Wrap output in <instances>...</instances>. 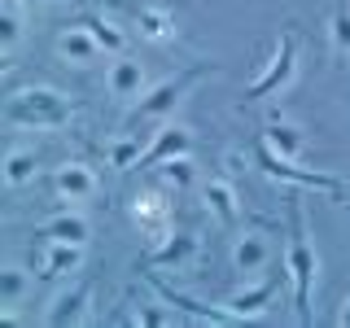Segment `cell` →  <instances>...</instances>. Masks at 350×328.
Masks as SVG:
<instances>
[{
  "instance_id": "7c38bea8",
  "label": "cell",
  "mask_w": 350,
  "mask_h": 328,
  "mask_svg": "<svg viewBox=\"0 0 350 328\" xmlns=\"http://www.w3.org/2000/svg\"><path fill=\"white\" fill-rule=\"evenodd\" d=\"M193 149V131L184 123H162L153 131V140L145 145V158H140V167H158V162L167 158H184V153Z\"/></svg>"
},
{
  "instance_id": "ac0fdd59",
  "label": "cell",
  "mask_w": 350,
  "mask_h": 328,
  "mask_svg": "<svg viewBox=\"0 0 350 328\" xmlns=\"http://www.w3.org/2000/svg\"><path fill=\"white\" fill-rule=\"evenodd\" d=\"M83 267V245H70V241H49L44 245V271L40 276H75Z\"/></svg>"
},
{
  "instance_id": "cb8c5ba5",
  "label": "cell",
  "mask_w": 350,
  "mask_h": 328,
  "mask_svg": "<svg viewBox=\"0 0 350 328\" xmlns=\"http://www.w3.org/2000/svg\"><path fill=\"white\" fill-rule=\"evenodd\" d=\"M158 180H162V189H189L193 184V162H189V153L184 158H167V162H158Z\"/></svg>"
},
{
  "instance_id": "7402d4cb",
  "label": "cell",
  "mask_w": 350,
  "mask_h": 328,
  "mask_svg": "<svg viewBox=\"0 0 350 328\" xmlns=\"http://www.w3.org/2000/svg\"><path fill=\"white\" fill-rule=\"evenodd\" d=\"M83 22H88V31L101 40V49L109 53V57H118V53L127 49V36H123V27H118V22H109V18H101V14H88Z\"/></svg>"
},
{
  "instance_id": "d6986e66",
  "label": "cell",
  "mask_w": 350,
  "mask_h": 328,
  "mask_svg": "<svg viewBox=\"0 0 350 328\" xmlns=\"http://www.w3.org/2000/svg\"><path fill=\"white\" fill-rule=\"evenodd\" d=\"M262 145H267L271 153H280V158L298 162L302 158V131L293 127V123H276V118H271L267 131H262Z\"/></svg>"
},
{
  "instance_id": "e0dca14e",
  "label": "cell",
  "mask_w": 350,
  "mask_h": 328,
  "mask_svg": "<svg viewBox=\"0 0 350 328\" xmlns=\"http://www.w3.org/2000/svg\"><path fill=\"white\" fill-rule=\"evenodd\" d=\"M36 171H40V158H36V149H22L14 145L5 153V167H0V180H5V189H27L31 180H36Z\"/></svg>"
},
{
  "instance_id": "5b68a950",
  "label": "cell",
  "mask_w": 350,
  "mask_h": 328,
  "mask_svg": "<svg viewBox=\"0 0 350 328\" xmlns=\"http://www.w3.org/2000/svg\"><path fill=\"white\" fill-rule=\"evenodd\" d=\"M228 258H232V271L245 280L262 276V271L271 267V258H276V245H271L267 232H258V228H245V232L232 236V249H228Z\"/></svg>"
},
{
  "instance_id": "83f0119b",
  "label": "cell",
  "mask_w": 350,
  "mask_h": 328,
  "mask_svg": "<svg viewBox=\"0 0 350 328\" xmlns=\"http://www.w3.org/2000/svg\"><path fill=\"white\" fill-rule=\"evenodd\" d=\"M18 5H44V0H18Z\"/></svg>"
},
{
  "instance_id": "4316f807",
  "label": "cell",
  "mask_w": 350,
  "mask_h": 328,
  "mask_svg": "<svg viewBox=\"0 0 350 328\" xmlns=\"http://www.w3.org/2000/svg\"><path fill=\"white\" fill-rule=\"evenodd\" d=\"M337 324H342V328H350V293L342 298V311H337Z\"/></svg>"
},
{
  "instance_id": "5bb4252c",
  "label": "cell",
  "mask_w": 350,
  "mask_h": 328,
  "mask_svg": "<svg viewBox=\"0 0 350 328\" xmlns=\"http://www.w3.org/2000/svg\"><path fill=\"white\" fill-rule=\"evenodd\" d=\"M83 306H88V284H70V289H62L57 298L49 302V311H44V324H49V328L79 324V320H83Z\"/></svg>"
},
{
  "instance_id": "3957f363",
  "label": "cell",
  "mask_w": 350,
  "mask_h": 328,
  "mask_svg": "<svg viewBox=\"0 0 350 328\" xmlns=\"http://www.w3.org/2000/svg\"><path fill=\"white\" fill-rule=\"evenodd\" d=\"M197 83V70L193 74H175V79H162L145 87V96H136V105H131L127 114V127H140V123H167L175 114V105L184 101V92Z\"/></svg>"
},
{
  "instance_id": "d4e9b609",
  "label": "cell",
  "mask_w": 350,
  "mask_h": 328,
  "mask_svg": "<svg viewBox=\"0 0 350 328\" xmlns=\"http://www.w3.org/2000/svg\"><path fill=\"white\" fill-rule=\"evenodd\" d=\"M140 158H145V145H140L136 136H123V140H114V149H109V162H114L118 171H127V167H140Z\"/></svg>"
},
{
  "instance_id": "484cf974",
  "label": "cell",
  "mask_w": 350,
  "mask_h": 328,
  "mask_svg": "<svg viewBox=\"0 0 350 328\" xmlns=\"http://www.w3.org/2000/svg\"><path fill=\"white\" fill-rule=\"evenodd\" d=\"M328 40H333L337 53H350V5L333 9V22H328Z\"/></svg>"
},
{
  "instance_id": "8fae6325",
  "label": "cell",
  "mask_w": 350,
  "mask_h": 328,
  "mask_svg": "<svg viewBox=\"0 0 350 328\" xmlns=\"http://www.w3.org/2000/svg\"><path fill=\"white\" fill-rule=\"evenodd\" d=\"M96 189H101V180L88 162H62L53 171V193L62 202H88V197H96Z\"/></svg>"
},
{
  "instance_id": "4fadbf2b",
  "label": "cell",
  "mask_w": 350,
  "mask_h": 328,
  "mask_svg": "<svg viewBox=\"0 0 350 328\" xmlns=\"http://www.w3.org/2000/svg\"><path fill=\"white\" fill-rule=\"evenodd\" d=\"M197 254V236L193 232H171L162 245H153L149 249V262L153 267H167V271H180V267H189Z\"/></svg>"
},
{
  "instance_id": "603a6c76",
  "label": "cell",
  "mask_w": 350,
  "mask_h": 328,
  "mask_svg": "<svg viewBox=\"0 0 350 328\" xmlns=\"http://www.w3.org/2000/svg\"><path fill=\"white\" fill-rule=\"evenodd\" d=\"M18 40H22V5L5 0V9H0V49H5V57L18 49Z\"/></svg>"
},
{
  "instance_id": "30bf717a",
  "label": "cell",
  "mask_w": 350,
  "mask_h": 328,
  "mask_svg": "<svg viewBox=\"0 0 350 328\" xmlns=\"http://www.w3.org/2000/svg\"><path fill=\"white\" fill-rule=\"evenodd\" d=\"M258 162L267 175H276V180H293V184H306V189H324V193H342V184L333 180V175H320V171H302L293 167L289 158H280V153H271L267 145L258 140Z\"/></svg>"
},
{
  "instance_id": "277c9868",
  "label": "cell",
  "mask_w": 350,
  "mask_h": 328,
  "mask_svg": "<svg viewBox=\"0 0 350 328\" xmlns=\"http://www.w3.org/2000/svg\"><path fill=\"white\" fill-rule=\"evenodd\" d=\"M293 70H298V36L293 31H284V36L276 40V49H271V57L262 62V70H258V79L250 83V96H271V92H280L284 83L293 79Z\"/></svg>"
},
{
  "instance_id": "7a4b0ae2",
  "label": "cell",
  "mask_w": 350,
  "mask_h": 328,
  "mask_svg": "<svg viewBox=\"0 0 350 328\" xmlns=\"http://www.w3.org/2000/svg\"><path fill=\"white\" fill-rule=\"evenodd\" d=\"M5 123L9 127H62L70 123V101L57 87H22L9 96L5 105Z\"/></svg>"
},
{
  "instance_id": "52a82bcc",
  "label": "cell",
  "mask_w": 350,
  "mask_h": 328,
  "mask_svg": "<svg viewBox=\"0 0 350 328\" xmlns=\"http://www.w3.org/2000/svg\"><path fill=\"white\" fill-rule=\"evenodd\" d=\"M276 289H280V276H254V280H245V289H237L224 306L232 311V320H254V315H262L271 306Z\"/></svg>"
},
{
  "instance_id": "6da1fadb",
  "label": "cell",
  "mask_w": 350,
  "mask_h": 328,
  "mask_svg": "<svg viewBox=\"0 0 350 328\" xmlns=\"http://www.w3.org/2000/svg\"><path fill=\"white\" fill-rule=\"evenodd\" d=\"M293 236L284 245V271L293 280V306H298V320L306 324L311 320V289H315V271H320V258H315V245H311V232H306V219L302 210L293 206Z\"/></svg>"
},
{
  "instance_id": "ffe728a7",
  "label": "cell",
  "mask_w": 350,
  "mask_h": 328,
  "mask_svg": "<svg viewBox=\"0 0 350 328\" xmlns=\"http://www.w3.org/2000/svg\"><path fill=\"white\" fill-rule=\"evenodd\" d=\"M202 197H206V210H211L219 223H237V210H241V206H237V189L228 180H211L202 189Z\"/></svg>"
},
{
  "instance_id": "ba28073f",
  "label": "cell",
  "mask_w": 350,
  "mask_h": 328,
  "mask_svg": "<svg viewBox=\"0 0 350 328\" xmlns=\"http://www.w3.org/2000/svg\"><path fill=\"white\" fill-rule=\"evenodd\" d=\"M101 40L88 31V22H79V27H66L57 36V57L66 66H75V70H88V66H96V57H101Z\"/></svg>"
},
{
  "instance_id": "8992f818",
  "label": "cell",
  "mask_w": 350,
  "mask_h": 328,
  "mask_svg": "<svg viewBox=\"0 0 350 328\" xmlns=\"http://www.w3.org/2000/svg\"><path fill=\"white\" fill-rule=\"evenodd\" d=\"M131 219H136L140 236H149V245H162L175 232V219H171V202L162 193H140L131 202Z\"/></svg>"
},
{
  "instance_id": "9c48e42d",
  "label": "cell",
  "mask_w": 350,
  "mask_h": 328,
  "mask_svg": "<svg viewBox=\"0 0 350 328\" xmlns=\"http://www.w3.org/2000/svg\"><path fill=\"white\" fill-rule=\"evenodd\" d=\"M105 87H109V96H118V101H136V96H145L149 74H145V66H140V57H127V53H118V57L109 62Z\"/></svg>"
},
{
  "instance_id": "44dd1931",
  "label": "cell",
  "mask_w": 350,
  "mask_h": 328,
  "mask_svg": "<svg viewBox=\"0 0 350 328\" xmlns=\"http://www.w3.org/2000/svg\"><path fill=\"white\" fill-rule=\"evenodd\" d=\"M136 27H140L145 40H158V44L175 36V18L167 14V9H158V5H140L136 9Z\"/></svg>"
},
{
  "instance_id": "9a60e30c",
  "label": "cell",
  "mask_w": 350,
  "mask_h": 328,
  "mask_svg": "<svg viewBox=\"0 0 350 328\" xmlns=\"http://www.w3.org/2000/svg\"><path fill=\"white\" fill-rule=\"evenodd\" d=\"M27 293H31V276L18 262H5V267H0V315H5V320H18V306H22Z\"/></svg>"
},
{
  "instance_id": "2e32d148",
  "label": "cell",
  "mask_w": 350,
  "mask_h": 328,
  "mask_svg": "<svg viewBox=\"0 0 350 328\" xmlns=\"http://www.w3.org/2000/svg\"><path fill=\"white\" fill-rule=\"evenodd\" d=\"M40 232L49 241H70V245H88V236H92V223L79 215V210H62L53 219H44Z\"/></svg>"
}]
</instances>
